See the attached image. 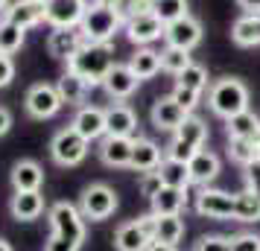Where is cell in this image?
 Here are the masks:
<instances>
[{
  "label": "cell",
  "instance_id": "1",
  "mask_svg": "<svg viewBox=\"0 0 260 251\" xmlns=\"http://www.w3.org/2000/svg\"><path fill=\"white\" fill-rule=\"evenodd\" d=\"M50 225L53 237L44 245V251H79L85 242V216L71 202H56L50 207Z\"/></svg>",
  "mask_w": 260,
  "mask_h": 251
},
{
  "label": "cell",
  "instance_id": "2",
  "mask_svg": "<svg viewBox=\"0 0 260 251\" xmlns=\"http://www.w3.org/2000/svg\"><path fill=\"white\" fill-rule=\"evenodd\" d=\"M114 47L111 44H94V41H85L79 53L68 59V70L79 73L85 82L91 85H103V79L108 76V70L114 67Z\"/></svg>",
  "mask_w": 260,
  "mask_h": 251
},
{
  "label": "cell",
  "instance_id": "3",
  "mask_svg": "<svg viewBox=\"0 0 260 251\" xmlns=\"http://www.w3.org/2000/svg\"><path fill=\"white\" fill-rule=\"evenodd\" d=\"M248 88L243 79H234V76H222V79H216V82L208 88V105L216 117H234L240 111H246L248 108Z\"/></svg>",
  "mask_w": 260,
  "mask_h": 251
},
{
  "label": "cell",
  "instance_id": "4",
  "mask_svg": "<svg viewBox=\"0 0 260 251\" xmlns=\"http://www.w3.org/2000/svg\"><path fill=\"white\" fill-rule=\"evenodd\" d=\"M208 144V123L199 114H187V120L173 132V140L167 146V155L178 158V161H190L199 149Z\"/></svg>",
  "mask_w": 260,
  "mask_h": 251
},
{
  "label": "cell",
  "instance_id": "5",
  "mask_svg": "<svg viewBox=\"0 0 260 251\" xmlns=\"http://www.w3.org/2000/svg\"><path fill=\"white\" fill-rule=\"evenodd\" d=\"M79 29H82L85 41H94V44H111V38L123 29V18L117 15V9L88 3V12H85Z\"/></svg>",
  "mask_w": 260,
  "mask_h": 251
},
{
  "label": "cell",
  "instance_id": "6",
  "mask_svg": "<svg viewBox=\"0 0 260 251\" xmlns=\"http://www.w3.org/2000/svg\"><path fill=\"white\" fill-rule=\"evenodd\" d=\"M88 140H85L82 134L76 132L73 126L68 129H61V132L53 134V140H50V155L53 161L59 164V167H79L85 158H88Z\"/></svg>",
  "mask_w": 260,
  "mask_h": 251
},
{
  "label": "cell",
  "instance_id": "7",
  "mask_svg": "<svg viewBox=\"0 0 260 251\" xmlns=\"http://www.w3.org/2000/svg\"><path fill=\"white\" fill-rule=\"evenodd\" d=\"M117 193L114 187H108V184H91V187H85L82 196H79V210H82L85 219H91V222H103L108 216L117 210Z\"/></svg>",
  "mask_w": 260,
  "mask_h": 251
},
{
  "label": "cell",
  "instance_id": "8",
  "mask_svg": "<svg viewBox=\"0 0 260 251\" xmlns=\"http://www.w3.org/2000/svg\"><path fill=\"white\" fill-rule=\"evenodd\" d=\"M61 105H64V99H61L59 88H56V85H47V82L32 85V88L26 91V96H24L26 114H29V117H36V120L56 117V114L61 111Z\"/></svg>",
  "mask_w": 260,
  "mask_h": 251
},
{
  "label": "cell",
  "instance_id": "9",
  "mask_svg": "<svg viewBox=\"0 0 260 251\" xmlns=\"http://www.w3.org/2000/svg\"><path fill=\"white\" fill-rule=\"evenodd\" d=\"M152 213L138 216L132 222H123L114 234V248L117 251H146L152 242Z\"/></svg>",
  "mask_w": 260,
  "mask_h": 251
},
{
  "label": "cell",
  "instance_id": "10",
  "mask_svg": "<svg viewBox=\"0 0 260 251\" xmlns=\"http://www.w3.org/2000/svg\"><path fill=\"white\" fill-rule=\"evenodd\" d=\"M196 213L208 219H234V193L216 190V187H202L196 196Z\"/></svg>",
  "mask_w": 260,
  "mask_h": 251
},
{
  "label": "cell",
  "instance_id": "11",
  "mask_svg": "<svg viewBox=\"0 0 260 251\" xmlns=\"http://www.w3.org/2000/svg\"><path fill=\"white\" fill-rule=\"evenodd\" d=\"M123 32H126V38H129L135 47H149L158 38H164V24H161L152 12H143V15L129 18V21L123 24Z\"/></svg>",
  "mask_w": 260,
  "mask_h": 251
},
{
  "label": "cell",
  "instance_id": "12",
  "mask_svg": "<svg viewBox=\"0 0 260 251\" xmlns=\"http://www.w3.org/2000/svg\"><path fill=\"white\" fill-rule=\"evenodd\" d=\"M164 41L167 47H181V50H193L202 44V24L193 15H184L173 24L164 26Z\"/></svg>",
  "mask_w": 260,
  "mask_h": 251
},
{
  "label": "cell",
  "instance_id": "13",
  "mask_svg": "<svg viewBox=\"0 0 260 251\" xmlns=\"http://www.w3.org/2000/svg\"><path fill=\"white\" fill-rule=\"evenodd\" d=\"M44 21L53 26H79L85 12H88V0H44Z\"/></svg>",
  "mask_w": 260,
  "mask_h": 251
},
{
  "label": "cell",
  "instance_id": "14",
  "mask_svg": "<svg viewBox=\"0 0 260 251\" xmlns=\"http://www.w3.org/2000/svg\"><path fill=\"white\" fill-rule=\"evenodd\" d=\"M71 126L76 132L82 134L85 140H103L108 134V126H106V108L100 105H79V111L73 114Z\"/></svg>",
  "mask_w": 260,
  "mask_h": 251
},
{
  "label": "cell",
  "instance_id": "15",
  "mask_svg": "<svg viewBox=\"0 0 260 251\" xmlns=\"http://www.w3.org/2000/svg\"><path fill=\"white\" fill-rule=\"evenodd\" d=\"M82 44H85V35L79 26H53V32L47 38V53L53 59L68 61L71 56L79 53Z\"/></svg>",
  "mask_w": 260,
  "mask_h": 251
},
{
  "label": "cell",
  "instance_id": "16",
  "mask_svg": "<svg viewBox=\"0 0 260 251\" xmlns=\"http://www.w3.org/2000/svg\"><path fill=\"white\" fill-rule=\"evenodd\" d=\"M138 85H141V79H138V73L132 70L129 64H114L108 70V76L103 79V91L111 99H129L138 91Z\"/></svg>",
  "mask_w": 260,
  "mask_h": 251
},
{
  "label": "cell",
  "instance_id": "17",
  "mask_svg": "<svg viewBox=\"0 0 260 251\" xmlns=\"http://www.w3.org/2000/svg\"><path fill=\"white\" fill-rule=\"evenodd\" d=\"M149 120L158 132H176L178 126L187 120V111L178 105L173 96H161L152 102V111H149Z\"/></svg>",
  "mask_w": 260,
  "mask_h": 251
},
{
  "label": "cell",
  "instance_id": "18",
  "mask_svg": "<svg viewBox=\"0 0 260 251\" xmlns=\"http://www.w3.org/2000/svg\"><path fill=\"white\" fill-rule=\"evenodd\" d=\"M132 146H135V137L106 134V137L100 140V158H103V164L111 167V169L132 167Z\"/></svg>",
  "mask_w": 260,
  "mask_h": 251
},
{
  "label": "cell",
  "instance_id": "19",
  "mask_svg": "<svg viewBox=\"0 0 260 251\" xmlns=\"http://www.w3.org/2000/svg\"><path fill=\"white\" fill-rule=\"evenodd\" d=\"M187 167H190V178H193L196 187H211V181L216 178L219 169H222V161H219V155L211 152V149H199V152L187 161Z\"/></svg>",
  "mask_w": 260,
  "mask_h": 251
},
{
  "label": "cell",
  "instance_id": "20",
  "mask_svg": "<svg viewBox=\"0 0 260 251\" xmlns=\"http://www.w3.org/2000/svg\"><path fill=\"white\" fill-rule=\"evenodd\" d=\"M106 126H108V134L135 137L138 134V114L126 102H114L111 108H106Z\"/></svg>",
  "mask_w": 260,
  "mask_h": 251
},
{
  "label": "cell",
  "instance_id": "21",
  "mask_svg": "<svg viewBox=\"0 0 260 251\" xmlns=\"http://www.w3.org/2000/svg\"><path fill=\"white\" fill-rule=\"evenodd\" d=\"M6 15H9L12 24L29 29V26H38L44 21L47 9H44V0H15V3H9Z\"/></svg>",
  "mask_w": 260,
  "mask_h": 251
},
{
  "label": "cell",
  "instance_id": "22",
  "mask_svg": "<svg viewBox=\"0 0 260 251\" xmlns=\"http://www.w3.org/2000/svg\"><path fill=\"white\" fill-rule=\"evenodd\" d=\"M161 146L149 140V137H135V146H132V169L138 172H149V169L161 167Z\"/></svg>",
  "mask_w": 260,
  "mask_h": 251
},
{
  "label": "cell",
  "instance_id": "23",
  "mask_svg": "<svg viewBox=\"0 0 260 251\" xmlns=\"http://www.w3.org/2000/svg\"><path fill=\"white\" fill-rule=\"evenodd\" d=\"M9 210H12L15 219H21V222H32V219H38V216L44 213V196H41L38 190L15 193Z\"/></svg>",
  "mask_w": 260,
  "mask_h": 251
},
{
  "label": "cell",
  "instance_id": "24",
  "mask_svg": "<svg viewBox=\"0 0 260 251\" xmlns=\"http://www.w3.org/2000/svg\"><path fill=\"white\" fill-rule=\"evenodd\" d=\"M231 41L237 47H260V12H246L231 26Z\"/></svg>",
  "mask_w": 260,
  "mask_h": 251
},
{
  "label": "cell",
  "instance_id": "25",
  "mask_svg": "<svg viewBox=\"0 0 260 251\" xmlns=\"http://www.w3.org/2000/svg\"><path fill=\"white\" fill-rule=\"evenodd\" d=\"M225 132H228V137L257 140L260 137V117L251 111V108H246V111H240V114H234V117L225 120Z\"/></svg>",
  "mask_w": 260,
  "mask_h": 251
},
{
  "label": "cell",
  "instance_id": "26",
  "mask_svg": "<svg viewBox=\"0 0 260 251\" xmlns=\"http://www.w3.org/2000/svg\"><path fill=\"white\" fill-rule=\"evenodd\" d=\"M44 181V169L38 167L36 161H18L12 167V187L15 193H24V190H38Z\"/></svg>",
  "mask_w": 260,
  "mask_h": 251
},
{
  "label": "cell",
  "instance_id": "27",
  "mask_svg": "<svg viewBox=\"0 0 260 251\" xmlns=\"http://www.w3.org/2000/svg\"><path fill=\"white\" fill-rule=\"evenodd\" d=\"M152 237L158 242H170V245L181 242V237H184V219H181V213H170V216L152 213Z\"/></svg>",
  "mask_w": 260,
  "mask_h": 251
},
{
  "label": "cell",
  "instance_id": "28",
  "mask_svg": "<svg viewBox=\"0 0 260 251\" xmlns=\"http://www.w3.org/2000/svg\"><path fill=\"white\" fill-rule=\"evenodd\" d=\"M158 172H161V181H164V187H178V190H187L190 184H193L187 161H178V158H170V155H167L164 161H161Z\"/></svg>",
  "mask_w": 260,
  "mask_h": 251
},
{
  "label": "cell",
  "instance_id": "29",
  "mask_svg": "<svg viewBox=\"0 0 260 251\" xmlns=\"http://www.w3.org/2000/svg\"><path fill=\"white\" fill-rule=\"evenodd\" d=\"M149 204H152V213L155 216L181 213V210H184V204H187V190H178V187H161V193H158Z\"/></svg>",
  "mask_w": 260,
  "mask_h": 251
},
{
  "label": "cell",
  "instance_id": "30",
  "mask_svg": "<svg viewBox=\"0 0 260 251\" xmlns=\"http://www.w3.org/2000/svg\"><path fill=\"white\" fill-rule=\"evenodd\" d=\"M56 88H59L64 105H79V102H85V94H88V88H91V85L85 82L79 73L64 70V73H61V79L56 82Z\"/></svg>",
  "mask_w": 260,
  "mask_h": 251
},
{
  "label": "cell",
  "instance_id": "31",
  "mask_svg": "<svg viewBox=\"0 0 260 251\" xmlns=\"http://www.w3.org/2000/svg\"><path fill=\"white\" fill-rule=\"evenodd\" d=\"M129 67L135 73H138V79H152L155 73L161 70V53L152 47H138L135 53H132V59H129Z\"/></svg>",
  "mask_w": 260,
  "mask_h": 251
},
{
  "label": "cell",
  "instance_id": "32",
  "mask_svg": "<svg viewBox=\"0 0 260 251\" xmlns=\"http://www.w3.org/2000/svg\"><path fill=\"white\" fill-rule=\"evenodd\" d=\"M234 219L243 225H257L260 222V199L251 190L234 193Z\"/></svg>",
  "mask_w": 260,
  "mask_h": 251
},
{
  "label": "cell",
  "instance_id": "33",
  "mask_svg": "<svg viewBox=\"0 0 260 251\" xmlns=\"http://www.w3.org/2000/svg\"><path fill=\"white\" fill-rule=\"evenodd\" d=\"M228 158L240 164V167L246 169L251 161H257L260 158V146L257 140H243V137H228Z\"/></svg>",
  "mask_w": 260,
  "mask_h": 251
},
{
  "label": "cell",
  "instance_id": "34",
  "mask_svg": "<svg viewBox=\"0 0 260 251\" xmlns=\"http://www.w3.org/2000/svg\"><path fill=\"white\" fill-rule=\"evenodd\" d=\"M24 38H26L24 26L12 24V21H3V24H0V53L15 56L18 50L24 47Z\"/></svg>",
  "mask_w": 260,
  "mask_h": 251
},
{
  "label": "cell",
  "instance_id": "35",
  "mask_svg": "<svg viewBox=\"0 0 260 251\" xmlns=\"http://www.w3.org/2000/svg\"><path fill=\"white\" fill-rule=\"evenodd\" d=\"M152 15L161 24H173L178 18H184L187 12V0H152Z\"/></svg>",
  "mask_w": 260,
  "mask_h": 251
},
{
  "label": "cell",
  "instance_id": "36",
  "mask_svg": "<svg viewBox=\"0 0 260 251\" xmlns=\"http://www.w3.org/2000/svg\"><path fill=\"white\" fill-rule=\"evenodd\" d=\"M187 64H193L190 50H181V47H164V50H161V70L178 76Z\"/></svg>",
  "mask_w": 260,
  "mask_h": 251
},
{
  "label": "cell",
  "instance_id": "37",
  "mask_svg": "<svg viewBox=\"0 0 260 251\" xmlns=\"http://www.w3.org/2000/svg\"><path fill=\"white\" fill-rule=\"evenodd\" d=\"M176 82L184 85V88H190V91H199L202 94V91H208V70L193 61V64H187V67L176 76Z\"/></svg>",
  "mask_w": 260,
  "mask_h": 251
},
{
  "label": "cell",
  "instance_id": "38",
  "mask_svg": "<svg viewBox=\"0 0 260 251\" xmlns=\"http://www.w3.org/2000/svg\"><path fill=\"white\" fill-rule=\"evenodd\" d=\"M161 187H164V181H161V172H158V169L141 172V178H138V190H141L143 199H149V202H152L155 196L161 193Z\"/></svg>",
  "mask_w": 260,
  "mask_h": 251
},
{
  "label": "cell",
  "instance_id": "39",
  "mask_svg": "<svg viewBox=\"0 0 260 251\" xmlns=\"http://www.w3.org/2000/svg\"><path fill=\"white\" fill-rule=\"evenodd\" d=\"M143 12H152V0H117V15L123 18V24Z\"/></svg>",
  "mask_w": 260,
  "mask_h": 251
},
{
  "label": "cell",
  "instance_id": "40",
  "mask_svg": "<svg viewBox=\"0 0 260 251\" xmlns=\"http://www.w3.org/2000/svg\"><path fill=\"white\" fill-rule=\"evenodd\" d=\"M170 96H173V99H176L187 114L196 111V105H199V99H202L199 91H190V88H184V85H178V82H176V88H173V94H170Z\"/></svg>",
  "mask_w": 260,
  "mask_h": 251
},
{
  "label": "cell",
  "instance_id": "41",
  "mask_svg": "<svg viewBox=\"0 0 260 251\" xmlns=\"http://www.w3.org/2000/svg\"><path fill=\"white\" fill-rule=\"evenodd\" d=\"M196 251H231V237H219V234H208L196 242Z\"/></svg>",
  "mask_w": 260,
  "mask_h": 251
},
{
  "label": "cell",
  "instance_id": "42",
  "mask_svg": "<svg viewBox=\"0 0 260 251\" xmlns=\"http://www.w3.org/2000/svg\"><path fill=\"white\" fill-rule=\"evenodd\" d=\"M231 251H260V234L246 231V234L231 237Z\"/></svg>",
  "mask_w": 260,
  "mask_h": 251
},
{
  "label": "cell",
  "instance_id": "43",
  "mask_svg": "<svg viewBox=\"0 0 260 251\" xmlns=\"http://www.w3.org/2000/svg\"><path fill=\"white\" fill-rule=\"evenodd\" d=\"M246 190H251L260 199V158L246 167Z\"/></svg>",
  "mask_w": 260,
  "mask_h": 251
},
{
  "label": "cell",
  "instance_id": "44",
  "mask_svg": "<svg viewBox=\"0 0 260 251\" xmlns=\"http://www.w3.org/2000/svg\"><path fill=\"white\" fill-rule=\"evenodd\" d=\"M12 79H15V61H12V56L0 53V88H6Z\"/></svg>",
  "mask_w": 260,
  "mask_h": 251
},
{
  "label": "cell",
  "instance_id": "45",
  "mask_svg": "<svg viewBox=\"0 0 260 251\" xmlns=\"http://www.w3.org/2000/svg\"><path fill=\"white\" fill-rule=\"evenodd\" d=\"M9 129H12V114H9L6 108H0V137L9 132Z\"/></svg>",
  "mask_w": 260,
  "mask_h": 251
},
{
  "label": "cell",
  "instance_id": "46",
  "mask_svg": "<svg viewBox=\"0 0 260 251\" xmlns=\"http://www.w3.org/2000/svg\"><path fill=\"white\" fill-rule=\"evenodd\" d=\"M237 6L246 12H260V0H237Z\"/></svg>",
  "mask_w": 260,
  "mask_h": 251
},
{
  "label": "cell",
  "instance_id": "47",
  "mask_svg": "<svg viewBox=\"0 0 260 251\" xmlns=\"http://www.w3.org/2000/svg\"><path fill=\"white\" fill-rule=\"evenodd\" d=\"M146 251H178V248H176V245H170V242H158V239H152Z\"/></svg>",
  "mask_w": 260,
  "mask_h": 251
},
{
  "label": "cell",
  "instance_id": "48",
  "mask_svg": "<svg viewBox=\"0 0 260 251\" xmlns=\"http://www.w3.org/2000/svg\"><path fill=\"white\" fill-rule=\"evenodd\" d=\"M88 3H96V6H108V9H117V0H88Z\"/></svg>",
  "mask_w": 260,
  "mask_h": 251
},
{
  "label": "cell",
  "instance_id": "49",
  "mask_svg": "<svg viewBox=\"0 0 260 251\" xmlns=\"http://www.w3.org/2000/svg\"><path fill=\"white\" fill-rule=\"evenodd\" d=\"M0 251H12V245H9L6 239H0Z\"/></svg>",
  "mask_w": 260,
  "mask_h": 251
},
{
  "label": "cell",
  "instance_id": "50",
  "mask_svg": "<svg viewBox=\"0 0 260 251\" xmlns=\"http://www.w3.org/2000/svg\"><path fill=\"white\" fill-rule=\"evenodd\" d=\"M9 9V0H0V12H6Z\"/></svg>",
  "mask_w": 260,
  "mask_h": 251
},
{
  "label": "cell",
  "instance_id": "51",
  "mask_svg": "<svg viewBox=\"0 0 260 251\" xmlns=\"http://www.w3.org/2000/svg\"><path fill=\"white\" fill-rule=\"evenodd\" d=\"M257 146H260V137H257Z\"/></svg>",
  "mask_w": 260,
  "mask_h": 251
}]
</instances>
